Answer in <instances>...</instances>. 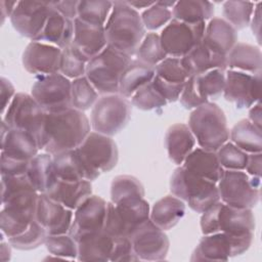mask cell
Here are the masks:
<instances>
[{
	"mask_svg": "<svg viewBox=\"0 0 262 262\" xmlns=\"http://www.w3.org/2000/svg\"><path fill=\"white\" fill-rule=\"evenodd\" d=\"M91 124L84 112L71 107L48 114L41 150L50 155L78 148L91 132Z\"/></svg>",
	"mask_w": 262,
	"mask_h": 262,
	"instance_id": "obj_1",
	"label": "cell"
},
{
	"mask_svg": "<svg viewBox=\"0 0 262 262\" xmlns=\"http://www.w3.org/2000/svg\"><path fill=\"white\" fill-rule=\"evenodd\" d=\"M107 46L125 53L135 55L145 36L141 16L127 1L113 2L112 12L104 25Z\"/></svg>",
	"mask_w": 262,
	"mask_h": 262,
	"instance_id": "obj_2",
	"label": "cell"
},
{
	"mask_svg": "<svg viewBox=\"0 0 262 262\" xmlns=\"http://www.w3.org/2000/svg\"><path fill=\"white\" fill-rule=\"evenodd\" d=\"M187 126L199 146L209 151H217L229 139L226 116L223 110L212 101L192 110Z\"/></svg>",
	"mask_w": 262,
	"mask_h": 262,
	"instance_id": "obj_3",
	"label": "cell"
},
{
	"mask_svg": "<svg viewBox=\"0 0 262 262\" xmlns=\"http://www.w3.org/2000/svg\"><path fill=\"white\" fill-rule=\"evenodd\" d=\"M170 191L200 214L220 201L217 183L204 179L182 166L176 168L171 175Z\"/></svg>",
	"mask_w": 262,
	"mask_h": 262,
	"instance_id": "obj_4",
	"label": "cell"
},
{
	"mask_svg": "<svg viewBox=\"0 0 262 262\" xmlns=\"http://www.w3.org/2000/svg\"><path fill=\"white\" fill-rule=\"evenodd\" d=\"M131 60V56L106 46L87 62L85 76L98 94H119L121 77Z\"/></svg>",
	"mask_w": 262,
	"mask_h": 262,
	"instance_id": "obj_5",
	"label": "cell"
},
{
	"mask_svg": "<svg viewBox=\"0 0 262 262\" xmlns=\"http://www.w3.org/2000/svg\"><path fill=\"white\" fill-rule=\"evenodd\" d=\"M200 225L203 234L224 232L242 236L254 234L255 217L252 209H237L219 201L202 213Z\"/></svg>",
	"mask_w": 262,
	"mask_h": 262,
	"instance_id": "obj_6",
	"label": "cell"
},
{
	"mask_svg": "<svg viewBox=\"0 0 262 262\" xmlns=\"http://www.w3.org/2000/svg\"><path fill=\"white\" fill-rule=\"evenodd\" d=\"M149 204L141 199H132L119 203L107 202L103 230L112 237H131V235L149 219Z\"/></svg>",
	"mask_w": 262,
	"mask_h": 262,
	"instance_id": "obj_7",
	"label": "cell"
},
{
	"mask_svg": "<svg viewBox=\"0 0 262 262\" xmlns=\"http://www.w3.org/2000/svg\"><path fill=\"white\" fill-rule=\"evenodd\" d=\"M220 201L237 209H253L260 201L261 177L244 171L224 170L217 182Z\"/></svg>",
	"mask_w": 262,
	"mask_h": 262,
	"instance_id": "obj_8",
	"label": "cell"
},
{
	"mask_svg": "<svg viewBox=\"0 0 262 262\" xmlns=\"http://www.w3.org/2000/svg\"><path fill=\"white\" fill-rule=\"evenodd\" d=\"M2 116V121L8 127L32 134L41 150L47 113L31 94L16 93Z\"/></svg>",
	"mask_w": 262,
	"mask_h": 262,
	"instance_id": "obj_9",
	"label": "cell"
},
{
	"mask_svg": "<svg viewBox=\"0 0 262 262\" xmlns=\"http://www.w3.org/2000/svg\"><path fill=\"white\" fill-rule=\"evenodd\" d=\"M131 117V103L120 94L103 95L91 110V128L100 134L114 136L123 130Z\"/></svg>",
	"mask_w": 262,
	"mask_h": 262,
	"instance_id": "obj_10",
	"label": "cell"
},
{
	"mask_svg": "<svg viewBox=\"0 0 262 262\" xmlns=\"http://www.w3.org/2000/svg\"><path fill=\"white\" fill-rule=\"evenodd\" d=\"M39 192L27 190L2 202L0 228L7 238L20 234L35 220Z\"/></svg>",
	"mask_w": 262,
	"mask_h": 262,
	"instance_id": "obj_11",
	"label": "cell"
},
{
	"mask_svg": "<svg viewBox=\"0 0 262 262\" xmlns=\"http://www.w3.org/2000/svg\"><path fill=\"white\" fill-rule=\"evenodd\" d=\"M254 234L242 236L224 232L203 234L192 252L191 261H227L230 257L244 254L252 245Z\"/></svg>",
	"mask_w": 262,
	"mask_h": 262,
	"instance_id": "obj_12",
	"label": "cell"
},
{
	"mask_svg": "<svg viewBox=\"0 0 262 262\" xmlns=\"http://www.w3.org/2000/svg\"><path fill=\"white\" fill-rule=\"evenodd\" d=\"M31 95L48 114L67 111L72 106V81L60 73L37 77Z\"/></svg>",
	"mask_w": 262,
	"mask_h": 262,
	"instance_id": "obj_13",
	"label": "cell"
},
{
	"mask_svg": "<svg viewBox=\"0 0 262 262\" xmlns=\"http://www.w3.org/2000/svg\"><path fill=\"white\" fill-rule=\"evenodd\" d=\"M225 87V71L211 70L204 74L191 76L184 84L179 101L186 110H194L207 103L210 99H217Z\"/></svg>",
	"mask_w": 262,
	"mask_h": 262,
	"instance_id": "obj_14",
	"label": "cell"
},
{
	"mask_svg": "<svg viewBox=\"0 0 262 262\" xmlns=\"http://www.w3.org/2000/svg\"><path fill=\"white\" fill-rule=\"evenodd\" d=\"M206 23L188 24L172 18L161 32L162 47L168 56L181 58L203 41Z\"/></svg>",
	"mask_w": 262,
	"mask_h": 262,
	"instance_id": "obj_15",
	"label": "cell"
},
{
	"mask_svg": "<svg viewBox=\"0 0 262 262\" xmlns=\"http://www.w3.org/2000/svg\"><path fill=\"white\" fill-rule=\"evenodd\" d=\"M51 11V1H18L10 16V21L19 35L35 41L41 34Z\"/></svg>",
	"mask_w": 262,
	"mask_h": 262,
	"instance_id": "obj_16",
	"label": "cell"
},
{
	"mask_svg": "<svg viewBox=\"0 0 262 262\" xmlns=\"http://www.w3.org/2000/svg\"><path fill=\"white\" fill-rule=\"evenodd\" d=\"M224 98L237 108H250L261 97V74H247L234 70L225 71Z\"/></svg>",
	"mask_w": 262,
	"mask_h": 262,
	"instance_id": "obj_17",
	"label": "cell"
},
{
	"mask_svg": "<svg viewBox=\"0 0 262 262\" xmlns=\"http://www.w3.org/2000/svg\"><path fill=\"white\" fill-rule=\"evenodd\" d=\"M77 149L87 164L99 173L110 172L118 164V147L111 136L90 132Z\"/></svg>",
	"mask_w": 262,
	"mask_h": 262,
	"instance_id": "obj_18",
	"label": "cell"
},
{
	"mask_svg": "<svg viewBox=\"0 0 262 262\" xmlns=\"http://www.w3.org/2000/svg\"><path fill=\"white\" fill-rule=\"evenodd\" d=\"M107 203L91 194L75 211L69 234L75 239L103 230Z\"/></svg>",
	"mask_w": 262,
	"mask_h": 262,
	"instance_id": "obj_19",
	"label": "cell"
},
{
	"mask_svg": "<svg viewBox=\"0 0 262 262\" xmlns=\"http://www.w3.org/2000/svg\"><path fill=\"white\" fill-rule=\"evenodd\" d=\"M130 239L139 260L162 261L166 259L170 247L169 238L165 231L149 219L131 235Z\"/></svg>",
	"mask_w": 262,
	"mask_h": 262,
	"instance_id": "obj_20",
	"label": "cell"
},
{
	"mask_svg": "<svg viewBox=\"0 0 262 262\" xmlns=\"http://www.w3.org/2000/svg\"><path fill=\"white\" fill-rule=\"evenodd\" d=\"M61 49L39 41H31L25 48L21 62L25 70L37 77L59 73Z\"/></svg>",
	"mask_w": 262,
	"mask_h": 262,
	"instance_id": "obj_21",
	"label": "cell"
},
{
	"mask_svg": "<svg viewBox=\"0 0 262 262\" xmlns=\"http://www.w3.org/2000/svg\"><path fill=\"white\" fill-rule=\"evenodd\" d=\"M73 217V210L50 199L46 193H39L35 219L48 235L69 233Z\"/></svg>",
	"mask_w": 262,
	"mask_h": 262,
	"instance_id": "obj_22",
	"label": "cell"
},
{
	"mask_svg": "<svg viewBox=\"0 0 262 262\" xmlns=\"http://www.w3.org/2000/svg\"><path fill=\"white\" fill-rule=\"evenodd\" d=\"M39 145L36 138L23 130L8 127L2 121L1 128V152L9 158L29 162L39 154Z\"/></svg>",
	"mask_w": 262,
	"mask_h": 262,
	"instance_id": "obj_23",
	"label": "cell"
},
{
	"mask_svg": "<svg viewBox=\"0 0 262 262\" xmlns=\"http://www.w3.org/2000/svg\"><path fill=\"white\" fill-rule=\"evenodd\" d=\"M72 45L87 61H89L107 46L104 27L86 24L76 18L74 20V37Z\"/></svg>",
	"mask_w": 262,
	"mask_h": 262,
	"instance_id": "obj_24",
	"label": "cell"
},
{
	"mask_svg": "<svg viewBox=\"0 0 262 262\" xmlns=\"http://www.w3.org/2000/svg\"><path fill=\"white\" fill-rule=\"evenodd\" d=\"M52 158L58 179L93 181L100 175L87 164L77 148L53 155Z\"/></svg>",
	"mask_w": 262,
	"mask_h": 262,
	"instance_id": "obj_25",
	"label": "cell"
},
{
	"mask_svg": "<svg viewBox=\"0 0 262 262\" xmlns=\"http://www.w3.org/2000/svg\"><path fill=\"white\" fill-rule=\"evenodd\" d=\"M203 42L215 53L227 56L237 43V32L225 19L213 17L206 24Z\"/></svg>",
	"mask_w": 262,
	"mask_h": 262,
	"instance_id": "obj_26",
	"label": "cell"
},
{
	"mask_svg": "<svg viewBox=\"0 0 262 262\" xmlns=\"http://www.w3.org/2000/svg\"><path fill=\"white\" fill-rule=\"evenodd\" d=\"M50 199L75 211L86 199L92 194L91 181L57 179L46 193Z\"/></svg>",
	"mask_w": 262,
	"mask_h": 262,
	"instance_id": "obj_27",
	"label": "cell"
},
{
	"mask_svg": "<svg viewBox=\"0 0 262 262\" xmlns=\"http://www.w3.org/2000/svg\"><path fill=\"white\" fill-rule=\"evenodd\" d=\"M181 59L189 77L215 69L227 70V56L215 53L203 41Z\"/></svg>",
	"mask_w": 262,
	"mask_h": 262,
	"instance_id": "obj_28",
	"label": "cell"
},
{
	"mask_svg": "<svg viewBox=\"0 0 262 262\" xmlns=\"http://www.w3.org/2000/svg\"><path fill=\"white\" fill-rule=\"evenodd\" d=\"M164 142L169 159L175 165L181 166L194 148L195 138L186 124L177 123L168 128Z\"/></svg>",
	"mask_w": 262,
	"mask_h": 262,
	"instance_id": "obj_29",
	"label": "cell"
},
{
	"mask_svg": "<svg viewBox=\"0 0 262 262\" xmlns=\"http://www.w3.org/2000/svg\"><path fill=\"white\" fill-rule=\"evenodd\" d=\"M74 20L69 19L53 9L38 38L35 41L47 43L63 49L72 44Z\"/></svg>",
	"mask_w": 262,
	"mask_h": 262,
	"instance_id": "obj_30",
	"label": "cell"
},
{
	"mask_svg": "<svg viewBox=\"0 0 262 262\" xmlns=\"http://www.w3.org/2000/svg\"><path fill=\"white\" fill-rule=\"evenodd\" d=\"M191 173L217 183L224 171L217 158L216 151H209L201 147L193 148L181 165Z\"/></svg>",
	"mask_w": 262,
	"mask_h": 262,
	"instance_id": "obj_31",
	"label": "cell"
},
{
	"mask_svg": "<svg viewBox=\"0 0 262 262\" xmlns=\"http://www.w3.org/2000/svg\"><path fill=\"white\" fill-rule=\"evenodd\" d=\"M77 242L79 261H110L114 246V237L104 230L91 233L79 238Z\"/></svg>",
	"mask_w": 262,
	"mask_h": 262,
	"instance_id": "obj_32",
	"label": "cell"
},
{
	"mask_svg": "<svg viewBox=\"0 0 262 262\" xmlns=\"http://www.w3.org/2000/svg\"><path fill=\"white\" fill-rule=\"evenodd\" d=\"M185 204L173 194L157 201L149 213V220L162 230L173 228L184 216Z\"/></svg>",
	"mask_w": 262,
	"mask_h": 262,
	"instance_id": "obj_33",
	"label": "cell"
},
{
	"mask_svg": "<svg viewBox=\"0 0 262 262\" xmlns=\"http://www.w3.org/2000/svg\"><path fill=\"white\" fill-rule=\"evenodd\" d=\"M27 176L39 193H47L58 179L55 173L52 155L48 152L37 154L29 162Z\"/></svg>",
	"mask_w": 262,
	"mask_h": 262,
	"instance_id": "obj_34",
	"label": "cell"
},
{
	"mask_svg": "<svg viewBox=\"0 0 262 262\" xmlns=\"http://www.w3.org/2000/svg\"><path fill=\"white\" fill-rule=\"evenodd\" d=\"M227 69L247 74H261L262 53L258 46L236 43L227 55Z\"/></svg>",
	"mask_w": 262,
	"mask_h": 262,
	"instance_id": "obj_35",
	"label": "cell"
},
{
	"mask_svg": "<svg viewBox=\"0 0 262 262\" xmlns=\"http://www.w3.org/2000/svg\"><path fill=\"white\" fill-rule=\"evenodd\" d=\"M155 76L154 67L138 59H132L121 77L119 94L125 98H131L137 90L148 84Z\"/></svg>",
	"mask_w": 262,
	"mask_h": 262,
	"instance_id": "obj_36",
	"label": "cell"
},
{
	"mask_svg": "<svg viewBox=\"0 0 262 262\" xmlns=\"http://www.w3.org/2000/svg\"><path fill=\"white\" fill-rule=\"evenodd\" d=\"M214 12V4L205 0L177 1L172 8L174 19L188 24L206 23L213 18Z\"/></svg>",
	"mask_w": 262,
	"mask_h": 262,
	"instance_id": "obj_37",
	"label": "cell"
},
{
	"mask_svg": "<svg viewBox=\"0 0 262 262\" xmlns=\"http://www.w3.org/2000/svg\"><path fill=\"white\" fill-rule=\"evenodd\" d=\"M231 142L247 154L262 151L261 129L256 127L248 119L238 121L229 131Z\"/></svg>",
	"mask_w": 262,
	"mask_h": 262,
	"instance_id": "obj_38",
	"label": "cell"
},
{
	"mask_svg": "<svg viewBox=\"0 0 262 262\" xmlns=\"http://www.w3.org/2000/svg\"><path fill=\"white\" fill-rule=\"evenodd\" d=\"M144 198V187L134 176H116L111 184V202L116 204L122 201Z\"/></svg>",
	"mask_w": 262,
	"mask_h": 262,
	"instance_id": "obj_39",
	"label": "cell"
},
{
	"mask_svg": "<svg viewBox=\"0 0 262 262\" xmlns=\"http://www.w3.org/2000/svg\"><path fill=\"white\" fill-rule=\"evenodd\" d=\"M113 9V2L105 0L79 1L77 18L90 25L104 27Z\"/></svg>",
	"mask_w": 262,
	"mask_h": 262,
	"instance_id": "obj_40",
	"label": "cell"
},
{
	"mask_svg": "<svg viewBox=\"0 0 262 262\" xmlns=\"http://www.w3.org/2000/svg\"><path fill=\"white\" fill-rule=\"evenodd\" d=\"M255 4L249 1H225L222 5L223 19L236 31L245 29L250 25Z\"/></svg>",
	"mask_w": 262,
	"mask_h": 262,
	"instance_id": "obj_41",
	"label": "cell"
},
{
	"mask_svg": "<svg viewBox=\"0 0 262 262\" xmlns=\"http://www.w3.org/2000/svg\"><path fill=\"white\" fill-rule=\"evenodd\" d=\"M98 100V92L88 81L86 76L72 81V106L85 112L93 107Z\"/></svg>",
	"mask_w": 262,
	"mask_h": 262,
	"instance_id": "obj_42",
	"label": "cell"
},
{
	"mask_svg": "<svg viewBox=\"0 0 262 262\" xmlns=\"http://www.w3.org/2000/svg\"><path fill=\"white\" fill-rule=\"evenodd\" d=\"M135 55L136 59L154 68L168 57L162 47L160 35L154 32H149L144 36Z\"/></svg>",
	"mask_w": 262,
	"mask_h": 262,
	"instance_id": "obj_43",
	"label": "cell"
},
{
	"mask_svg": "<svg viewBox=\"0 0 262 262\" xmlns=\"http://www.w3.org/2000/svg\"><path fill=\"white\" fill-rule=\"evenodd\" d=\"M44 245L49 254L54 258L77 260V242L69 233L47 235Z\"/></svg>",
	"mask_w": 262,
	"mask_h": 262,
	"instance_id": "obj_44",
	"label": "cell"
},
{
	"mask_svg": "<svg viewBox=\"0 0 262 262\" xmlns=\"http://www.w3.org/2000/svg\"><path fill=\"white\" fill-rule=\"evenodd\" d=\"M47 235L45 229L35 219L27 230L20 234L7 238V241L11 247L16 250L29 251L44 245Z\"/></svg>",
	"mask_w": 262,
	"mask_h": 262,
	"instance_id": "obj_45",
	"label": "cell"
},
{
	"mask_svg": "<svg viewBox=\"0 0 262 262\" xmlns=\"http://www.w3.org/2000/svg\"><path fill=\"white\" fill-rule=\"evenodd\" d=\"M87 60L74 48L70 46L61 49L59 73L68 79H77L85 76Z\"/></svg>",
	"mask_w": 262,
	"mask_h": 262,
	"instance_id": "obj_46",
	"label": "cell"
},
{
	"mask_svg": "<svg viewBox=\"0 0 262 262\" xmlns=\"http://www.w3.org/2000/svg\"><path fill=\"white\" fill-rule=\"evenodd\" d=\"M156 76L172 84H184L189 78L182 59L179 57H166L155 67Z\"/></svg>",
	"mask_w": 262,
	"mask_h": 262,
	"instance_id": "obj_47",
	"label": "cell"
},
{
	"mask_svg": "<svg viewBox=\"0 0 262 262\" xmlns=\"http://www.w3.org/2000/svg\"><path fill=\"white\" fill-rule=\"evenodd\" d=\"M131 103L142 111L159 110L168 104L165 98L155 88L151 81L133 94L131 97Z\"/></svg>",
	"mask_w": 262,
	"mask_h": 262,
	"instance_id": "obj_48",
	"label": "cell"
},
{
	"mask_svg": "<svg viewBox=\"0 0 262 262\" xmlns=\"http://www.w3.org/2000/svg\"><path fill=\"white\" fill-rule=\"evenodd\" d=\"M217 158L224 170L244 171L248 154L235 146L232 142H225L217 151Z\"/></svg>",
	"mask_w": 262,
	"mask_h": 262,
	"instance_id": "obj_49",
	"label": "cell"
},
{
	"mask_svg": "<svg viewBox=\"0 0 262 262\" xmlns=\"http://www.w3.org/2000/svg\"><path fill=\"white\" fill-rule=\"evenodd\" d=\"M140 16L145 30L149 31H156L168 25L173 18L172 10L160 5L157 1L151 6L143 10Z\"/></svg>",
	"mask_w": 262,
	"mask_h": 262,
	"instance_id": "obj_50",
	"label": "cell"
},
{
	"mask_svg": "<svg viewBox=\"0 0 262 262\" xmlns=\"http://www.w3.org/2000/svg\"><path fill=\"white\" fill-rule=\"evenodd\" d=\"M35 189L27 174L15 176H1V201H5L17 193ZM36 190V189H35Z\"/></svg>",
	"mask_w": 262,
	"mask_h": 262,
	"instance_id": "obj_51",
	"label": "cell"
},
{
	"mask_svg": "<svg viewBox=\"0 0 262 262\" xmlns=\"http://www.w3.org/2000/svg\"><path fill=\"white\" fill-rule=\"evenodd\" d=\"M110 261L113 262H133L139 261V258L133 250L131 239L129 237H117L114 238L113 251Z\"/></svg>",
	"mask_w": 262,
	"mask_h": 262,
	"instance_id": "obj_52",
	"label": "cell"
},
{
	"mask_svg": "<svg viewBox=\"0 0 262 262\" xmlns=\"http://www.w3.org/2000/svg\"><path fill=\"white\" fill-rule=\"evenodd\" d=\"M151 83L168 103L175 102L179 99L180 94H181L184 84H185V83L184 84H172V83L162 80L158 76L154 77V79L151 80Z\"/></svg>",
	"mask_w": 262,
	"mask_h": 262,
	"instance_id": "obj_53",
	"label": "cell"
},
{
	"mask_svg": "<svg viewBox=\"0 0 262 262\" xmlns=\"http://www.w3.org/2000/svg\"><path fill=\"white\" fill-rule=\"evenodd\" d=\"M29 162L18 161L9 158L1 152V176H15L27 174Z\"/></svg>",
	"mask_w": 262,
	"mask_h": 262,
	"instance_id": "obj_54",
	"label": "cell"
},
{
	"mask_svg": "<svg viewBox=\"0 0 262 262\" xmlns=\"http://www.w3.org/2000/svg\"><path fill=\"white\" fill-rule=\"evenodd\" d=\"M51 5L54 10L59 12L64 17L72 20H75L77 18L79 1H76V0L51 1Z\"/></svg>",
	"mask_w": 262,
	"mask_h": 262,
	"instance_id": "obj_55",
	"label": "cell"
},
{
	"mask_svg": "<svg viewBox=\"0 0 262 262\" xmlns=\"http://www.w3.org/2000/svg\"><path fill=\"white\" fill-rule=\"evenodd\" d=\"M0 82H1V114L3 115L16 93L13 85L8 79L1 77Z\"/></svg>",
	"mask_w": 262,
	"mask_h": 262,
	"instance_id": "obj_56",
	"label": "cell"
},
{
	"mask_svg": "<svg viewBox=\"0 0 262 262\" xmlns=\"http://www.w3.org/2000/svg\"><path fill=\"white\" fill-rule=\"evenodd\" d=\"M261 167H262V154H248L247 163H246V173L250 176L261 177Z\"/></svg>",
	"mask_w": 262,
	"mask_h": 262,
	"instance_id": "obj_57",
	"label": "cell"
},
{
	"mask_svg": "<svg viewBox=\"0 0 262 262\" xmlns=\"http://www.w3.org/2000/svg\"><path fill=\"white\" fill-rule=\"evenodd\" d=\"M251 30L253 35L255 36L258 44H261V2H257L255 4V8L253 11V15L250 21Z\"/></svg>",
	"mask_w": 262,
	"mask_h": 262,
	"instance_id": "obj_58",
	"label": "cell"
},
{
	"mask_svg": "<svg viewBox=\"0 0 262 262\" xmlns=\"http://www.w3.org/2000/svg\"><path fill=\"white\" fill-rule=\"evenodd\" d=\"M248 120L253 123L256 127L261 129L262 125V110H261V102L258 101L254 105L250 107L249 111V118Z\"/></svg>",
	"mask_w": 262,
	"mask_h": 262,
	"instance_id": "obj_59",
	"label": "cell"
},
{
	"mask_svg": "<svg viewBox=\"0 0 262 262\" xmlns=\"http://www.w3.org/2000/svg\"><path fill=\"white\" fill-rule=\"evenodd\" d=\"M18 1H7L1 0L0 1V8H1V24H4L7 17L10 18L15 6L17 5Z\"/></svg>",
	"mask_w": 262,
	"mask_h": 262,
	"instance_id": "obj_60",
	"label": "cell"
},
{
	"mask_svg": "<svg viewBox=\"0 0 262 262\" xmlns=\"http://www.w3.org/2000/svg\"><path fill=\"white\" fill-rule=\"evenodd\" d=\"M11 245L8 243H5L3 239H1V260L4 262V261H7L10 259V256H11Z\"/></svg>",
	"mask_w": 262,
	"mask_h": 262,
	"instance_id": "obj_61",
	"label": "cell"
},
{
	"mask_svg": "<svg viewBox=\"0 0 262 262\" xmlns=\"http://www.w3.org/2000/svg\"><path fill=\"white\" fill-rule=\"evenodd\" d=\"M130 6L134 9H141V8H148L151 6L156 1H127Z\"/></svg>",
	"mask_w": 262,
	"mask_h": 262,
	"instance_id": "obj_62",
	"label": "cell"
}]
</instances>
